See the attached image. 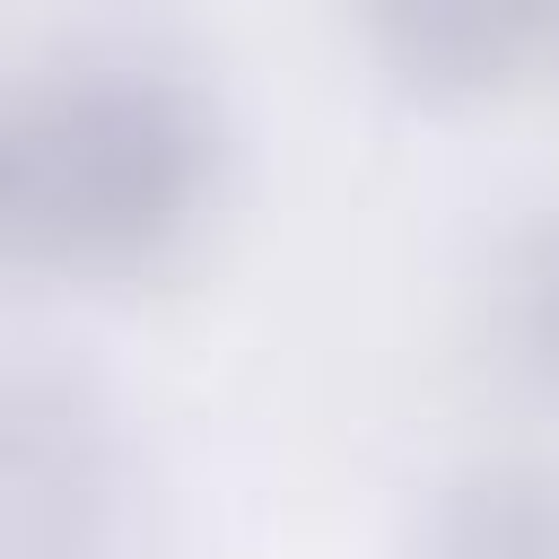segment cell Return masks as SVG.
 I'll use <instances>...</instances> for the list:
<instances>
[{"mask_svg":"<svg viewBox=\"0 0 559 559\" xmlns=\"http://www.w3.org/2000/svg\"><path fill=\"white\" fill-rule=\"evenodd\" d=\"M524 349L559 376V236L533 253V271H524Z\"/></svg>","mask_w":559,"mask_h":559,"instance_id":"obj_5","label":"cell"},{"mask_svg":"<svg viewBox=\"0 0 559 559\" xmlns=\"http://www.w3.org/2000/svg\"><path fill=\"white\" fill-rule=\"evenodd\" d=\"M367 61L419 105H480L559 44V0H349Z\"/></svg>","mask_w":559,"mask_h":559,"instance_id":"obj_3","label":"cell"},{"mask_svg":"<svg viewBox=\"0 0 559 559\" xmlns=\"http://www.w3.org/2000/svg\"><path fill=\"white\" fill-rule=\"evenodd\" d=\"M419 559H559V463L480 454L445 472L419 515Z\"/></svg>","mask_w":559,"mask_h":559,"instance_id":"obj_4","label":"cell"},{"mask_svg":"<svg viewBox=\"0 0 559 559\" xmlns=\"http://www.w3.org/2000/svg\"><path fill=\"white\" fill-rule=\"evenodd\" d=\"M114 445L61 384H0V559H96Z\"/></svg>","mask_w":559,"mask_h":559,"instance_id":"obj_2","label":"cell"},{"mask_svg":"<svg viewBox=\"0 0 559 559\" xmlns=\"http://www.w3.org/2000/svg\"><path fill=\"white\" fill-rule=\"evenodd\" d=\"M227 192L218 96L157 52H87L0 114V245L70 280H148Z\"/></svg>","mask_w":559,"mask_h":559,"instance_id":"obj_1","label":"cell"}]
</instances>
